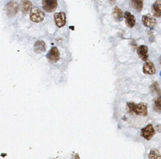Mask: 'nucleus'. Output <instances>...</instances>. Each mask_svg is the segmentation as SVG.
<instances>
[{
    "label": "nucleus",
    "instance_id": "f257e3e1",
    "mask_svg": "<svg viewBox=\"0 0 161 159\" xmlns=\"http://www.w3.org/2000/svg\"><path fill=\"white\" fill-rule=\"evenodd\" d=\"M129 111L134 113L136 115L141 116H146L148 114V104L144 102L136 104L134 102H129L127 103Z\"/></svg>",
    "mask_w": 161,
    "mask_h": 159
},
{
    "label": "nucleus",
    "instance_id": "f03ea898",
    "mask_svg": "<svg viewBox=\"0 0 161 159\" xmlns=\"http://www.w3.org/2000/svg\"><path fill=\"white\" fill-rule=\"evenodd\" d=\"M30 19L35 23H40L44 20L45 15L42 10L38 7L32 8L30 10Z\"/></svg>",
    "mask_w": 161,
    "mask_h": 159
},
{
    "label": "nucleus",
    "instance_id": "7ed1b4c3",
    "mask_svg": "<svg viewBox=\"0 0 161 159\" xmlns=\"http://www.w3.org/2000/svg\"><path fill=\"white\" fill-rule=\"evenodd\" d=\"M5 10L8 17H13L18 14L19 6L16 2H9L5 5Z\"/></svg>",
    "mask_w": 161,
    "mask_h": 159
},
{
    "label": "nucleus",
    "instance_id": "20e7f679",
    "mask_svg": "<svg viewBox=\"0 0 161 159\" xmlns=\"http://www.w3.org/2000/svg\"><path fill=\"white\" fill-rule=\"evenodd\" d=\"M58 5V0H42V8L47 12H54Z\"/></svg>",
    "mask_w": 161,
    "mask_h": 159
},
{
    "label": "nucleus",
    "instance_id": "39448f33",
    "mask_svg": "<svg viewBox=\"0 0 161 159\" xmlns=\"http://www.w3.org/2000/svg\"><path fill=\"white\" fill-rule=\"evenodd\" d=\"M143 25L150 29H154L157 25V21L155 18L150 14L143 16L142 18Z\"/></svg>",
    "mask_w": 161,
    "mask_h": 159
},
{
    "label": "nucleus",
    "instance_id": "423d86ee",
    "mask_svg": "<svg viewBox=\"0 0 161 159\" xmlns=\"http://www.w3.org/2000/svg\"><path fill=\"white\" fill-rule=\"evenodd\" d=\"M155 133L154 128L152 124L148 125L141 130V136L147 140H150L155 135Z\"/></svg>",
    "mask_w": 161,
    "mask_h": 159
},
{
    "label": "nucleus",
    "instance_id": "0eeeda50",
    "mask_svg": "<svg viewBox=\"0 0 161 159\" xmlns=\"http://www.w3.org/2000/svg\"><path fill=\"white\" fill-rule=\"evenodd\" d=\"M46 57L50 62L51 63L57 62L60 59V52L58 48L56 47H52L48 53Z\"/></svg>",
    "mask_w": 161,
    "mask_h": 159
},
{
    "label": "nucleus",
    "instance_id": "6e6552de",
    "mask_svg": "<svg viewBox=\"0 0 161 159\" xmlns=\"http://www.w3.org/2000/svg\"><path fill=\"white\" fill-rule=\"evenodd\" d=\"M55 24L58 27H62L65 26L66 22V15L64 12L56 13L54 15Z\"/></svg>",
    "mask_w": 161,
    "mask_h": 159
},
{
    "label": "nucleus",
    "instance_id": "1a4fd4ad",
    "mask_svg": "<svg viewBox=\"0 0 161 159\" xmlns=\"http://www.w3.org/2000/svg\"><path fill=\"white\" fill-rule=\"evenodd\" d=\"M137 53L139 57L142 61H148L149 60V49L147 46L141 45L137 49Z\"/></svg>",
    "mask_w": 161,
    "mask_h": 159
},
{
    "label": "nucleus",
    "instance_id": "9d476101",
    "mask_svg": "<svg viewBox=\"0 0 161 159\" xmlns=\"http://www.w3.org/2000/svg\"><path fill=\"white\" fill-rule=\"evenodd\" d=\"M125 22L127 26L129 28H132L134 27L136 24V18L134 15L131 14V13L129 12H125L124 15Z\"/></svg>",
    "mask_w": 161,
    "mask_h": 159
},
{
    "label": "nucleus",
    "instance_id": "9b49d317",
    "mask_svg": "<svg viewBox=\"0 0 161 159\" xmlns=\"http://www.w3.org/2000/svg\"><path fill=\"white\" fill-rule=\"evenodd\" d=\"M143 72L146 75H153L156 72L154 65L152 62L147 61L143 66Z\"/></svg>",
    "mask_w": 161,
    "mask_h": 159
},
{
    "label": "nucleus",
    "instance_id": "f8f14e48",
    "mask_svg": "<svg viewBox=\"0 0 161 159\" xmlns=\"http://www.w3.org/2000/svg\"><path fill=\"white\" fill-rule=\"evenodd\" d=\"M152 12L155 17H161V0H157L152 6Z\"/></svg>",
    "mask_w": 161,
    "mask_h": 159
},
{
    "label": "nucleus",
    "instance_id": "ddd939ff",
    "mask_svg": "<svg viewBox=\"0 0 161 159\" xmlns=\"http://www.w3.org/2000/svg\"><path fill=\"white\" fill-rule=\"evenodd\" d=\"M32 2L29 0H21L20 3V8L23 13L26 14L29 12L32 9Z\"/></svg>",
    "mask_w": 161,
    "mask_h": 159
},
{
    "label": "nucleus",
    "instance_id": "4468645a",
    "mask_svg": "<svg viewBox=\"0 0 161 159\" xmlns=\"http://www.w3.org/2000/svg\"><path fill=\"white\" fill-rule=\"evenodd\" d=\"M46 44L43 41H37L34 44V51L36 53L38 54L41 52H44L46 51Z\"/></svg>",
    "mask_w": 161,
    "mask_h": 159
},
{
    "label": "nucleus",
    "instance_id": "2eb2a0df",
    "mask_svg": "<svg viewBox=\"0 0 161 159\" xmlns=\"http://www.w3.org/2000/svg\"><path fill=\"white\" fill-rule=\"evenodd\" d=\"M130 6L138 12H140L143 10V0H130Z\"/></svg>",
    "mask_w": 161,
    "mask_h": 159
},
{
    "label": "nucleus",
    "instance_id": "dca6fc26",
    "mask_svg": "<svg viewBox=\"0 0 161 159\" xmlns=\"http://www.w3.org/2000/svg\"><path fill=\"white\" fill-rule=\"evenodd\" d=\"M113 17L117 21H121L124 17V13L122 10L118 6H115L113 10Z\"/></svg>",
    "mask_w": 161,
    "mask_h": 159
},
{
    "label": "nucleus",
    "instance_id": "f3484780",
    "mask_svg": "<svg viewBox=\"0 0 161 159\" xmlns=\"http://www.w3.org/2000/svg\"><path fill=\"white\" fill-rule=\"evenodd\" d=\"M149 159H161V154L158 150L152 149L149 153Z\"/></svg>",
    "mask_w": 161,
    "mask_h": 159
},
{
    "label": "nucleus",
    "instance_id": "a211bd4d",
    "mask_svg": "<svg viewBox=\"0 0 161 159\" xmlns=\"http://www.w3.org/2000/svg\"><path fill=\"white\" fill-rule=\"evenodd\" d=\"M154 109L156 112H161V95L155 98L154 100Z\"/></svg>",
    "mask_w": 161,
    "mask_h": 159
},
{
    "label": "nucleus",
    "instance_id": "6ab92c4d",
    "mask_svg": "<svg viewBox=\"0 0 161 159\" xmlns=\"http://www.w3.org/2000/svg\"><path fill=\"white\" fill-rule=\"evenodd\" d=\"M150 89L153 93L156 94L158 96L161 95V89L157 82H154L151 86Z\"/></svg>",
    "mask_w": 161,
    "mask_h": 159
},
{
    "label": "nucleus",
    "instance_id": "aec40b11",
    "mask_svg": "<svg viewBox=\"0 0 161 159\" xmlns=\"http://www.w3.org/2000/svg\"><path fill=\"white\" fill-rule=\"evenodd\" d=\"M157 129L158 130V131H160L161 132V125L157 126Z\"/></svg>",
    "mask_w": 161,
    "mask_h": 159
},
{
    "label": "nucleus",
    "instance_id": "412c9836",
    "mask_svg": "<svg viewBox=\"0 0 161 159\" xmlns=\"http://www.w3.org/2000/svg\"><path fill=\"white\" fill-rule=\"evenodd\" d=\"M159 62H160V64L161 65V56H160V57H159Z\"/></svg>",
    "mask_w": 161,
    "mask_h": 159
},
{
    "label": "nucleus",
    "instance_id": "4be33fe9",
    "mask_svg": "<svg viewBox=\"0 0 161 159\" xmlns=\"http://www.w3.org/2000/svg\"><path fill=\"white\" fill-rule=\"evenodd\" d=\"M160 76L161 77V72H160Z\"/></svg>",
    "mask_w": 161,
    "mask_h": 159
}]
</instances>
